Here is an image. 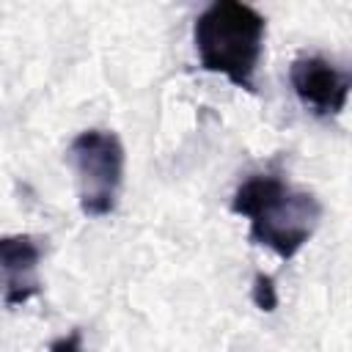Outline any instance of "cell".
I'll return each instance as SVG.
<instances>
[{
	"label": "cell",
	"mask_w": 352,
	"mask_h": 352,
	"mask_svg": "<svg viewBox=\"0 0 352 352\" xmlns=\"http://www.w3.org/2000/svg\"><path fill=\"white\" fill-rule=\"evenodd\" d=\"M231 209L250 220V239L283 261L300 253L322 217V204L311 192L294 190L272 173L245 179L231 198Z\"/></svg>",
	"instance_id": "1"
},
{
	"label": "cell",
	"mask_w": 352,
	"mask_h": 352,
	"mask_svg": "<svg viewBox=\"0 0 352 352\" xmlns=\"http://www.w3.org/2000/svg\"><path fill=\"white\" fill-rule=\"evenodd\" d=\"M50 352H85V349H82V333H80V330H72L69 336L52 341Z\"/></svg>",
	"instance_id": "7"
},
{
	"label": "cell",
	"mask_w": 352,
	"mask_h": 352,
	"mask_svg": "<svg viewBox=\"0 0 352 352\" xmlns=\"http://www.w3.org/2000/svg\"><path fill=\"white\" fill-rule=\"evenodd\" d=\"M264 16L239 0H217L206 6L192 28L198 60L206 72L223 74L228 82L253 91V77L264 50Z\"/></svg>",
	"instance_id": "2"
},
{
	"label": "cell",
	"mask_w": 352,
	"mask_h": 352,
	"mask_svg": "<svg viewBox=\"0 0 352 352\" xmlns=\"http://www.w3.org/2000/svg\"><path fill=\"white\" fill-rule=\"evenodd\" d=\"M289 80L297 99L316 116H338L349 99V74L322 55H300L289 66Z\"/></svg>",
	"instance_id": "4"
},
{
	"label": "cell",
	"mask_w": 352,
	"mask_h": 352,
	"mask_svg": "<svg viewBox=\"0 0 352 352\" xmlns=\"http://www.w3.org/2000/svg\"><path fill=\"white\" fill-rule=\"evenodd\" d=\"M69 160L80 182V209L88 217L110 214L124 182V146L118 135L107 129H85L72 140Z\"/></svg>",
	"instance_id": "3"
},
{
	"label": "cell",
	"mask_w": 352,
	"mask_h": 352,
	"mask_svg": "<svg viewBox=\"0 0 352 352\" xmlns=\"http://www.w3.org/2000/svg\"><path fill=\"white\" fill-rule=\"evenodd\" d=\"M41 261V245L30 234L0 236V280L8 305H22L38 294L36 267Z\"/></svg>",
	"instance_id": "5"
},
{
	"label": "cell",
	"mask_w": 352,
	"mask_h": 352,
	"mask_svg": "<svg viewBox=\"0 0 352 352\" xmlns=\"http://www.w3.org/2000/svg\"><path fill=\"white\" fill-rule=\"evenodd\" d=\"M250 297H253V302H256V308H258V311L272 314V311L278 308V289H275V278H272V275H267V272H258V275L253 278V292H250Z\"/></svg>",
	"instance_id": "6"
}]
</instances>
